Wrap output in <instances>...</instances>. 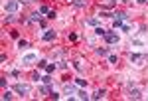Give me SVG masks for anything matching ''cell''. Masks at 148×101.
<instances>
[{
  "instance_id": "obj_28",
  "label": "cell",
  "mask_w": 148,
  "mask_h": 101,
  "mask_svg": "<svg viewBox=\"0 0 148 101\" xmlns=\"http://www.w3.org/2000/svg\"><path fill=\"white\" fill-rule=\"evenodd\" d=\"M121 30H123V32H130V30H132V28H130V26H128V24H123V28H121Z\"/></svg>"
},
{
  "instance_id": "obj_7",
  "label": "cell",
  "mask_w": 148,
  "mask_h": 101,
  "mask_svg": "<svg viewBox=\"0 0 148 101\" xmlns=\"http://www.w3.org/2000/svg\"><path fill=\"white\" fill-rule=\"evenodd\" d=\"M56 36H57L56 30H46V32H44V36H42V40H44V42H51Z\"/></svg>"
},
{
  "instance_id": "obj_3",
  "label": "cell",
  "mask_w": 148,
  "mask_h": 101,
  "mask_svg": "<svg viewBox=\"0 0 148 101\" xmlns=\"http://www.w3.org/2000/svg\"><path fill=\"white\" fill-rule=\"evenodd\" d=\"M18 6H20L18 0H8L6 6H4V10L8 12V14H16V12H18Z\"/></svg>"
},
{
  "instance_id": "obj_31",
  "label": "cell",
  "mask_w": 148,
  "mask_h": 101,
  "mask_svg": "<svg viewBox=\"0 0 148 101\" xmlns=\"http://www.w3.org/2000/svg\"><path fill=\"white\" fill-rule=\"evenodd\" d=\"M47 18H49V20H53V18H56V10H49V14H47Z\"/></svg>"
},
{
  "instance_id": "obj_2",
  "label": "cell",
  "mask_w": 148,
  "mask_h": 101,
  "mask_svg": "<svg viewBox=\"0 0 148 101\" xmlns=\"http://www.w3.org/2000/svg\"><path fill=\"white\" fill-rule=\"evenodd\" d=\"M14 91H16L18 95H28V93L32 91V87H30L28 83H16V85H14Z\"/></svg>"
},
{
  "instance_id": "obj_15",
  "label": "cell",
  "mask_w": 148,
  "mask_h": 101,
  "mask_svg": "<svg viewBox=\"0 0 148 101\" xmlns=\"http://www.w3.org/2000/svg\"><path fill=\"white\" fill-rule=\"evenodd\" d=\"M114 16H116V20H123V22L128 18V14H126V12H114Z\"/></svg>"
},
{
  "instance_id": "obj_24",
  "label": "cell",
  "mask_w": 148,
  "mask_h": 101,
  "mask_svg": "<svg viewBox=\"0 0 148 101\" xmlns=\"http://www.w3.org/2000/svg\"><path fill=\"white\" fill-rule=\"evenodd\" d=\"M18 48L22 50V48H28V42L26 40H18Z\"/></svg>"
},
{
  "instance_id": "obj_9",
  "label": "cell",
  "mask_w": 148,
  "mask_h": 101,
  "mask_svg": "<svg viewBox=\"0 0 148 101\" xmlns=\"http://www.w3.org/2000/svg\"><path fill=\"white\" fill-rule=\"evenodd\" d=\"M30 22H32V24H34V22L40 24V22H42V12H40V10H38V12H32V14H30Z\"/></svg>"
},
{
  "instance_id": "obj_34",
  "label": "cell",
  "mask_w": 148,
  "mask_h": 101,
  "mask_svg": "<svg viewBox=\"0 0 148 101\" xmlns=\"http://www.w3.org/2000/svg\"><path fill=\"white\" fill-rule=\"evenodd\" d=\"M18 2H20V4H32L34 0H18Z\"/></svg>"
},
{
  "instance_id": "obj_22",
  "label": "cell",
  "mask_w": 148,
  "mask_h": 101,
  "mask_svg": "<svg viewBox=\"0 0 148 101\" xmlns=\"http://www.w3.org/2000/svg\"><path fill=\"white\" fill-rule=\"evenodd\" d=\"M109 62H111V64H119V56L111 54V56H109Z\"/></svg>"
},
{
  "instance_id": "obj_17",
  "label": "cell",
  "mask_w": 148,
  "mask_h": 101,
  "mask_svg": "<svg viewBox=\"0 0 148 101\" xmlns=\"http://www.w3.org/2000/svg\"><path fill=\"white\" fill-rule=\"evenodd\" d=\"M113 28L114 30H121L123 28V20H113Z\"/></svg>"
},
{
  "instance_id": "obj_23",
  "label": "cell",
  "mask_w": 148,
  "mask_h": 101,
  "mask_svg": "<svg viewBox=\"0 0 148 101\" xmlns=\"http://www.w3.org/2000/svg\"><path fill=\"white\" fill-rule=\"evenodd\" d=\"M49 97H53V99H59L61 95H59V93H57L56 89H51V91H49Z\"/></svg>"
},
{
  "instance_id": "obj_12",
  "label": "cell",
  "mask_w": 148,
  "mask_h": 101,
  "mask_svg": "<svg viewBox=\"0 0 148 101\" xmlns=\"http://www.w3.org/2000/svg\"><path fill=\"white\" fill-rule=\"evenodd\" d=\"M95 54H97V56H101V57H105V56H109V50H107V48H97V50H95Z\"/></svg>"
},
{
  "instance_id": "obj_8",
  "label": "cell",
  "mask_w": 148,
  "mask_h": 101,
  "mask_svg": "<svg viewBox=\"0 0 148 101\" xmlns=\"http://www.w3.org/2000/svg\"><path fill=\"white\" fill-rule=\"evenodd\" d=\"M32 62H38V56H36L34 52H30V54H26L22 57V64H32Z\"/></svg>"
},
{
  "instance_id": "obj_25",
  "label": "cell",
  "mask_w": 148,
  "mask_h": 101,
  "mask_svg": "<svg viewBox=\"0 0 148 101\" xmlns=\"http://www.w3.org/2000/svg\"><path fill=\"white\" fill-rule=\"evenodd\" d=\"M77 85H81V87H87V81H85V79H81V77H77Z\"/></svg>"
},
{
  "instance_id": "obj_10",
  "label": "cell",
  "mask_w": 148,
  "mask_h": 101,
  "mask_svg": "<svg viewBox=\"0 0 148 101\" xmlns=\"http://www.w3.org/2000/svg\"><path fill=\"white\" fill-rule=\"evenodd\" d=\"M105 95H107V89H97L95 95H91V99H103Z\"/></svg>"
},
{
  "instance_id": "obj_29",
  "label": "cell",
  "mask_w": 148,
  "mask_h": 101,
  "mask_svg": "<svg viewBox=\"0 0 148 101\" xmlns=\"http://www.w3.org/2000/svg\"><path fill=\"white\" fill-rule=\"evenodd\" d=\"M57 67H59V69H67V64H65V62H59Z\"/></svg>"
},
{
  "instance_id": "obj_19",
  "label": "cell",
  "mask_w": 148,
  "mask_h": 101,
  "mask_svg": "<svg viewBox=\"0 0 148 101\" xmlns=\"http://www.w3.org/2000/svg\"><path fill=\"white\" fill-rule=\"evenodd\" d=\"M12 97H14V95H12V91H8V89L2 93V99H4V101H6V99H12Z\"/></svg>"
},
{
  "instance_id": "obj_11",
  "label": "cell",
  "mask_w": 148,
  "mask_h": 101,
  "mask_svg": "<svg viewBox=\"0 0 148 101\" xmlns=\"http://www.w3.org/2000/svg\"><path fill=\"white\" fill-rule=\"evenodd\" d=\"M71 4L77 6V8H85L87 6V0H71Z\"/></svg>"
},
{
  "instance_id": "obj_16",
  "label": "cell",
  "mask_w": 148,
  "mask_h": 101,
  "mask_svg": "<svg viewBox=\"0 0 148 101\" xmlns=\"http://www.w3.org/2000/svg\"><path fill=\"white\" fill-rule=\"evenodd\" d=\"M40 81H42V83H46V85H49V83H51V75H49V73H46V75L40 79Z\"/></svg>"
},
{
  "instance_id": "obj_4",
  "label": "cell",
  "mask_w": 148,
  "mask_h": 101,
  "mask_svg": "<svg viewBox=\"0 0 148 101\" xmlns=\"http://www.w3.org/2000/svg\"><path fill=\"white\" fill-rule=\"evenodd\" d=\"M103 38H105V42H107L109 46H114V44H119V42H121V38H119L116 34H113V32H107Z\"/></svg>"
},
{
  "instance_id": "obj_20",
  "label": "cell",
  "mask_w": 148,
  "mask_h": 101,
  "mask_svg": "<svg viewBox=\"0 0 148 101\" xmlns=\"http://www.w3.org/2000/svg\"><path fill=\"white\" fill-rule=\"evenodd\" d=\"M63 54H65L63 50H56V52H53V59H59V57L63 56Z\"/></svg>"
},
{
  "instance_id": "obj_1",
  "label": "cell",
  "mask_w": 148,
  "mask_h": 101,
  "mask_svg": "<svg viewBox=\"0 0 148 101\" xmlns=\"http://www.w3.org/2000/svg\"><path fill=\"white\" fill-rule=\"evenodd\" d=\"M128 59H130V64L144 66V62L148 59V56H146V54H130V56H128Z\"/></svg>"
},
{
  "instance_id": "obj_21",
  "label": "cell",
  "mask_w": 148,
  "mask_h": 101,
  "mask_svg": "<svg viewBox=\"0 0 148 101\" xmlns=\"http://www.w3.org/2000/svg\"><path fill=\"white\" fill-rule=\"evenodd\" d=\"M77 99H89V95L85 91H77Z\"/></svg>"
},
{
  "instance_id": "obj_30",
  "label": "cell",
  "mask_w": 148,
  "mask_h": 101,
  "mask_svg": "<svg viewBox=\"0 0 148 101\" xmlns=\"http://www.w3.org/2000/svg\"><path fill=\"white\" fill-rule=\"evenodd\" d=\"M40 12H42V14H49V8H47V6H42Z\"/></svg>"
},
{
  "instance_id": "obj_33",
  "label": "cell",
  "mask_w": 148,
  "mask_h": 101,
  "mask_svg": "<svg viewBox=\"0 0 148 101\" xmlns=\"http://www.w3.org/2000/svg\"><path fill=\"white\" fill-rule=\"evenodd\" d=\"M32 79H36V81H38V79H42V77H40V73L36 71V73H32Z\"/></svg>"
},
{
  "instance_id": "obj_35",
  "label": "cell",
  "mask_w": 148,
  "mask_h": 101,
  "mask_svg": "<svg viewBox=\"0 0 148 101\" xmlns=\"http://www.w3.org/2000/svg\"><path fill=\"white\" fill-rule=\"evenodd\" d=\"M136 2H138V4H146L148 0H136Z\"/></svg>"
},
{
  "instance_id": "obj_6",
  "label": "cell",
  "mask_w": 148,
  "mask_h": 101,
  "mask_svg": "<svg viewBox=\"0 0 148 101\" xmlns=\"http://www.w3.org/2000/svg\"><path fill=\"white\" fill-rule=\"evenodd\" d=\"M144 95L140 93V89H136V87H132L130 85V91H128V99H142Z\"/></svg>"
},
{
  "instance_id": "obj_26",
  "label": "cell",
  "mask_w": 148,
  "mask_h": 101,
  "mask_svg": "<svg viewBox=\"0 0 148 101\" xmlns=\"http://www.w3.org/2000/svg\"><path fill=\"white\" fill-rule=\"evenodd\" d=\"M56 67H57L56 64H49V66L46 67V71H47V73H51V71H53V69H56Z\"/></svg>"
},
{
  "instance_id": "obj_5",
  "label": "cell",
  "mask_w": 148,
  "mask_h": 101,
  "mask_svg": "<svg viewBox=\"0 0 148 101\" xmlns=\"http://www.w3.org/2000/svg\"><path fill=\"white\" fill-rule=\"evenodd\" d=\"M63 93H65V95H71V97H75V95H77V89H75L73 83H63Z\"/></svg>"
},
{
  "instance_id": "obj_32",
  "label": "cell",
  "mask_w": 148,
  "mask_h": 101,
  "mask_svg": "<svg viewBox=\"0 0 148 101\" xmlns=\"http://www.w3.org/2000/svg\"><path fill=\"white\" fill-rule=\"evenodd\" d=\"M73 66H75V69H77V71H81V69H83V67H81V64H79V62H75Z\"/></svg>"
},
{
  "instance_id": "obj_13",
  "label": "cell",
  "mask_w": 148,
  "mask_h": 101,
  "mask_svg": "<svg viewBox=\"0 0 148 101\" xmlns=\"http://www.w3.org/2000/svg\"><path fill=\"white\" fill-rule=\"evenodd\" d=\"M18 18H16V14H8V16H4V24H12L16 22Z\"/></svg>"
},
{
  "instance_id": "obj_27",
  "label": "cell",
  "mask_w": 148,
  "mask_h": 101,
  "mask_svg": "<svg viewBox=\"0 0 148 101\" xmlns=\"http://www.w3.org/2000/svg\"><path fill=\"white\" fill-rule=\"evenodd\" d=\"M38 67H47V62L46 59H40V62H38Z\"/></svg>"
},
{
  "instance_id": "obj_18",
  "label": "cell",
  "mask_w": 148,
  "mask_h": 101,
  "mask_svg": "<svg viewBox=\"0 0 148 101\" xmlns=\"http://www.w3.org/2000/svg\"><path fill=\"white\" fill-rule=\"evenodd\" d=\"M95 34H97V36H105V34H107V30H105V28H101V26H97V28H95Z\"/></svg>"
},
{
  "instance_id": "obj_14",
  "label": "cell",
  "mask_w": 148,
  "mask_h": 101,
  "mask_svg": "<svg viewBox=\"0 0 148 101\" xmlns=\"http://www.w3.org/2000/svg\"><path fill=\"white\" fill-rule=\"evenodd\" d=\"M85 24H87V26H95V28H97V26H99V18H87V20H85Z\"/></svg>"
}]
</instances>
